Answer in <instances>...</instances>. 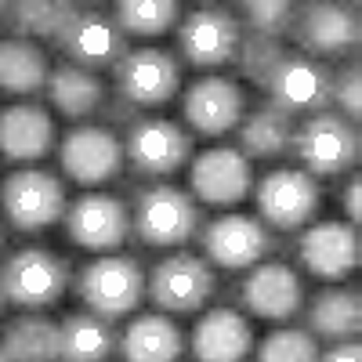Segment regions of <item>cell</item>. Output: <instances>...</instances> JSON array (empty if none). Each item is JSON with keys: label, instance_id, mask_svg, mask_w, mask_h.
Instances as JSON below:
<instances>
[{"label": "cell", "instance_id": "ba28073f", "mask_svg": "<svg viewBox=\"0 0 362 362\" xmlns=\"http://www.w3.org/2000/svg\"><path fill=\"white\" fill-rule=\"evenodd\" d=\"M192 160V134L167 116H138L124 131V163L134 177H174Z\"/></svg>", "mask_w": 362, "mask_h": 362}, {"label": "cell", "instance_id": "7a4b0ae2", "mask_svg": "<svg viewBox=\"0 0 362 362\" xmlns=\"http://www.w3.org/2000/svg\"><path fill=\"white\" fill-rule=\"evenodd\" d=\"M73 290L87 312L116 322L134 315L145 300V268L131 254H102L76 272Z\"/></svg>", "mask_w": 362, "mask_h": 362}, {"label": "cell", "instance_id": "9c48e42d", "mask_svg": "<svg viewBox=\"0 0 362 362\" xmlns=\"http://www.w3.org/2000/svg\"><path fill=\"white\" fill-rule=\"evenodd\" d=\"M199 247L210 268L225 272H250L264 257L279 250V239L272 228L261 225V218L250 214H221L210 218L199 232Z\"/></svg>", "mask_w": 362, "mask_h": 362}, {"label": "cell", "instance_id": "3957f363", "mask_svg": "<svg viewBox=\"0 0 362 362\" xmlns=\"http://www.w3.org/2000/svg\"><path fill=\"white\" fill-rule=\"evenodd\" d=\"M69 261L47 247H22L0 264V293L18 312H47L69 290Z\"/></svg>", "mask_w": 362, "mask_h": 362}, {"label": "cell", "instance_id": "1f68e13d", "mask_svg": "<svg viewBox=\"0 0 362 362\" xmlns=\"http://www.w3.org/2000/svg\"><path fill=\"white\" fill-rule=\"evenodd\" d=\"M254 362H319V341L308 329L279 326L254 344Z\"/></svg>", "mask_w": 362, "mask_h": 362}, {"label": "cell", "instance_id": "8d00e7d4", "mask_svg": "<svg viewBox=\"0 0 362 362\" xmlns=\"http://www.w3.org/2000/svg\"><path fill=\"white\" fill-rule=\"evenodd\" d=\"M341 203H344V218H348V225H358V218H362V181H358V174L348 181V189H344Z\"/></svg>", "mask_w": 362, "mask_h": 362}, {"label": "cell", "instance_id": "d4e9b609", "mask_svg": "<svg viewBox=\"0 0 362 362\" xmlns=\"http://www.w3.org/2000/svg\"><path fill=\"white\" fill-rule=\"evenodd\" d=\"M293 134L297 119L276 105H257L250 109L235 127V148L250 163L254 160H283L293 153Z\"/></svg>", "mask_w": 362, "mask_h": 362}, {"label": "cell", "instance_id": "ab89813d", "mask_svg": "<svg viewBox=\"0 0 362 362\" xmlns=\"http://www.w3.org/2000/svg\"><path fill=\"white\" fill-rule=\"evenodd\" d=\"M0 250H4V228H0Z\"/></svg>", "mask_w": 362, "mask_h": 362}, {"label": "cell", "instance_id": "7c38bea8", "mask_svg": "<svg viewBox=\"0 0 362 362\" xmlns=\"http://www.w3.org/2000/svg\"><path fill=\"white\" fill-rule=\"evenodd\" d=\"M58 167L83 189L109 185L124 174V138L105 124H80L58 141Z\"/></svg>", "mask_w": 362, "mask_h": 362}, {"label": "cell", "instance_id": "484cf974", "mask_svg": "<svg viewBox=\"0 0 362 362\" xmlns=\"http://www.w3.org/2000/svg\"><path fill=\"white\" fill-rule=\"evenodd\" d=\"M44 95H47L51 109L62 119L80 124V119H90V116L102 112V105H105V80L98 73L80 69V66L58 62V66H51Z\"/></svg>", "mask_w": 362, "mask_h": 362}, {"label": "cell", "instance_id": "e0dca14e", "mask_svg": "<svg viewBox=\"0 0 362 362\" xmlns=\"http://www.w3.org/2000/svg\"><path fill=\"white\" fill-rule=\"evenodd\" d=\"M239 40H243V25L221 8H196L177 22V51L192 69L228 66L239 51Z\"/></svg>", "mask_w": 362, "mask_h": 362}, {"label": "cell", "instance_id": "e575fe53", "mask_svg": "<svg viewBox=\"0 0 362 362\" xmlns=\"http://www.w3.org/2000/svg\"><path fill=\"white\" fill-rule=\"evenodd\" d=\"M329 105H337L334 112H341L344 119L358 127V116H362V76H358V66H344V69H334V90H329Z\"/></svg>", "mask_w": 362, "mask_h": 362}, {"label": "cell", "instance_id": "ffe728a7", "mask_svg": "<svg viewBox=\"0 0 362 362\" xmlns=\"http://www.w3.org/2000/svg\"><path fill=\"white\" fill-rule=\"evenodd\" d=\"M293 33L300 44V54L308 58H341L355 51L358 44V15L344 4H329V0H312V4L297 8Z\"/></svg>", "mask_w": 362, "mask_h": 362}, {"label": "cell", "instance_id": "f546056e", "mask_svg": "<svg viewBox=\"0 0 362 362\" xmlns=\"http://www.w3.org/2000/svg\"><path fill=\"white\" fill-rule=\"evenodd\" d=\"M76 11V4H51V0H18L8 4L4 25L11 29V37L18 40H51L58 37V29L66 25V18Z\"/></svg>", "mask_w": 362, "mask_h": 362}, {"label": "cell", "instance_id": "6da1fadb", "mask_svg": "<svg viewBox=\"0 0 362 362\" xmlns=\"http://www.w3.org/2000/svg\"><path fill=\"white\" fill-rule=\"evenodd\" d=\"M199 232V203L189 189L177 185H148L134 192L131 203V235L148 250H174L185 247Z\"/></svg>", "mask_w": 362, "mask_h": 362}, {"label": "cell", "instance_id": "5bb4252c", "mask_svg": "<svg viewBox=\"0 0 362 362\" xmlns=\"http://www.w3.org/2000/svg\"><path fill=\"white\" fill-rule=\"evenodd\" d=\"M268 105L297 116H315L329 109V90H334V69L319 58H308L300 51H286L276 73L264 83Z\"/></svg>", "mask_w": 362, "mask_h": 362}, {"label": "cell", "instance_id": "30bf717a", "mask_svg": "<svg viewBox=\"0 0 362 362\" xmlns=\"http://www.w3.org/2000/svg\"><path fill=\"white\" fill-rule=\"evenodd\" d=\"M69 243L87 254H119V247L131 239V206L112 192H83L76 196L62 214Z\"/></svg>", "mask_w": 362, "mask_h": 362}, {"label": "cell", "instance_id": "5b68a950", "mask_svg": "<svg viewBox=\"0 0 362 362\" xmlns=\"http://www.w3.org/2000/svg\"><path fill=\"white\" fill-rule=\"evenodd\" d=\"M358 153H362L358 127L351 124V119H344L341 112L326 109V112L297 119L293 156L300 160V170H308L315 181L355 170Z\"/></svg>", "mask_w": 362, "mask_h": 362}, {"label": "cell", "instance_id": "836d02e7", "mask_svg": "<svg viewBox=\"0 0 362 362\" xmlns=\"http://www.w3.org/2000/svg\"><path fill=\"white\" fill-rule=\"evenodd\" d=\"M239 11H243L247 33L272 37V40H283L293 29V18H297V8L286 4V0H250V4H243Z\"/></svg>", "mask_w": 362, "mask_h": 362}, {"label": "cell", "instance_id": "4316f807", "mask_svg": "<svg viewBox=\"0 0 362 362\" xmlns=\"http://www.w3.org/2000/svg\"><path fill=\"white\" fill-rule=\"evenodd\" d=\"M119 348L116 322L95 312H69L58 322V362H109Z\"/></svg>", "mask_w": 362, "mask_h": 362}, {"label": "cell", "instance_id": "2e32d148", "mask_svg": "<svg viewBox=\"0 0 362 362\" xmlns=\"http://www.w3.org/2000/svg\"><path fill=\"white\" fill-rule=\"evenodd\" d=\"M189 189L196 203L206 206H239L254 192V163L235 145H214L192 156Z\"/></svg>", "mask_w": 362, "mask_h": 362}, {"label": "cell", "instance_id": "d6986e66", "mask_svg": "<svg viewBox=\"0 0 362 362\" xmlns=\"http://www.w3.org/2000/svg\"><path fill=\"white\" fill-rule=\"evenodd\" d=\"M239 305L254 319L290 322L305 308V283H300L297 268H290L283 261H261L239 283Z\"/></svg>", "mask_w": 362, "mask_h": 362}, {"label": "cell", "instance_id": "d6a6232c", "mask_svg": "<svg viewBox=\"0 0 362 362\" xmlns=\"http://www.w3.org/2000/svg\"><path fill=\"white\" fill-rule=\"evenodd\" d=\"M283 40H272V37H257V33H243V40H239V51H235V69L243 80H250L254 87H264L268 76L276 73V66L283 62Z\"/></svg>", "mask_w": 362, "mask_h": 362}, {"label": "cell", "instance_id": "603a6c76", "mask_svg": "<svg viewBox=\"0 0 362 362\" xmlns=\"http://www.w3.org/2000/svg\"><path fill=\"white\" fill-rule=\"evenodd\" d=\"M119 358L124 362H177L185 351V334L174 322V315L145 312L119 329Z\"/></svg>", "mask_w": 362, "mask_h": 362}, {"label": "cell", "instance_id": "7402d4cb", "mask_svg": "<svg viewBox=\"0 0 362 362\" xmlns=\"http://www.w3.org/2000/svg\"><path fill=\"white\" fill-rule=\"evenodd\" d=\"M54 148V116L40 102H11L0 109V156L33 167Z\"/></svg>", "mask_w": 362, "mask_h": 362}, {"label": "cell", "instance_id": "f1b7e54d", "mask_svg": "<svg viewBox=\"0 0 362 362\" xmlns=\"http://www.w3.org/2000/svg\"><path fill=\"white\" fill-rule=\"evenodd\" d=\"M8 362H58V322L44 312H22L0 329Z\"/></svg>", "mask_w": 362, "mask_h": 362}, {"label": "cell", "instance_id": "83f0119b", "mask_svg": "<svg viewBox=\"0 0 362 362\" xmlns=\"http://www.w3.org/2000/svg\"><path fill=\"white\" fill-rule=\"evenodd\" d=\"M47 76H51V62L40 44L18 40V37L0 40V95L29 98L47 87Z\"/></svg>", "mask_w": 362, "mask_h": 362}, {"label": "cell", "instance_id": "8fae6325", "mask_svg": "<svg viewBox=\"0 0 362 362\" xmlns=\"http://www.w3.org/2000/svg\"><path fill=\"white\" fill-rule=\"evenodd\" d=\"M116 98L141 109H163L181 87V62L163 47H131L112 69Z\"/></svg>", "mask_w": 362, "mask_h": 362}, {"label": "cell", "instance_id": "cb8c5ba5", "mask_svg": "<svg viewBox=\"0 0 362 362\" xmlns=\"http://www.w3.org/2000/svg\"><path fill=\"white\" fill-rule=\"evenodd\" d=\"M305 329L315 341L341 344V341H358L362 329V297L355 286H326L319 290L308 308H305Z\"/></svg>", "mask_w": 362, "mask_h": 362}, {"label": "cell", "instance_id": "d590c367", "mask_svg": "<svg viewBox=\"0 0 362 362\" xmlns=\"http://www.w3.org/2000/svg\"><path fill=\"white\" fill-rule=\"evenodd\" d=\"M319 362H362V344L358 341H341L319 351Z\"/></svg>", "mask_w": 362, "mask_h": 362}, {"label": "cell", "instance_id": "9a60e30c", "mask_svg": "<svg viewBox=\"0 0 362 362\" xmlns=\"http://www.w3.org/2000/svg\"><path fill=\"white\" fill-rule=\"evenodd\" d=\"M181 116L199 138H221L232 134L247 116V95L232 76L203 73L181 95Z\"/></svg>", "mask_w": 362, "mask_h": 362}, {"label": "cell", "instance_id": "52a82bcc", "mask_svg": "<svg viewBox=\"0 0 362 362\" xmlns=\"http://www.w3.org/2000/svg\"><path fill=\"white\" fill-rule=\"evenodd\" d=\"M257 218L272 232H300L308 228L322 210V189L319 181L300 167H276L254 185Z\"/></svg>", "mask_w": 362, "mask_h": 362}, {"label": "cell", "instance_id": "ac0fdd59", "mask_svg": "<svg viewBox=\"0 0 362 362\" xmlns=\"http://www.w3.org/2000/svg\"><path fill=\"white\" fill-rule=\"evenodd\" d=\"M297 261L322 283H341L362 261L358 228L348 221H312L297 239Z\"/></svg>", "mask_w": 362, "mask_h": 362}, {"label": "cell", "instance_id": "4fadbf2b", "mask_svg": "<svg viewBox=\"0 0 362 362\" xmlns=\"http://www.w3.org/2000/svg\"><path fill=\"white\" fill-rule=\"evenodd\" d=\"M54 47L66 54L69 66H80L87 73H102V69H116V62L131 51L124 29L116 25L112 15L95 11V8H76L66 25L58 29Z\"/></svg>", "mask_w": 362, "mask_h": 362}, {"label": "cell", "instance_id": "f35d334b", "mask_svg": "<svg viewBox=\"0 0 362 362\" xmlns=\"http://www.w3.org/2000/svg\"><path fill=\"white\" fill-rule=\"evenodd\" d=\"M4 15H8V4H0V22H4Z\"/></svg>", "mask_w": 362, "mask_h": 362}, {"label": "cell", "instance_id": "8992f818", "mask_svg": "<svg viewBox=\"0 0 362 362\" xmlns=\"http://www.w3.org/2000/svg\"><path fill=\"white\" fill-rule=\"evenodd\" d=\"M66 185L62 177L40 170V167H22L4 177L0 185V214L15 232H44L62 221L66 214Z\"/></svg>", "mask_w": 362, "mask_h": 362}, {"label": "cell", "instance_id": "74e56055", "mask_svg": "<svg viewBox=\"0 0 362 362\" xmlns=\"http://www.w3.org/2000/svg\"><path fill=\"white\" fill-rule=\"evenodd\" d=\"M4 308H8V300H4V293H0V315H4Z\"/></svg>", "mask_w": 362, "mask_h": 362}, {"label": "cell", "instance_id": "4dcf8cb0", "mask_svg": "<svg viewBox=\"0 0 362 362\" xmlns=\"http://www.w3.org/2000/svg\"><path fill=\"white\" fill-rule=\"evenodd\" d=\"M112 18L124 29V37H163L181 22V4L177 0H119Z\"/></svg>", "mask_w": 362, "mask_h": 362}, {"label": "cell", "instance_id": "44dd1931", "mask_svg": "<svg viewBox=\"0 0 362 362\" xmlns=\"http://www.w3.org/2000/svg\"><path fill=\"white\" fill-rule=\"evenodd\" d=\"M189 351L196 362H247L254 355V326L239 308L214 305L196 319Z\"/></svg>", "mask_w": 362, "mask_h": 362}, {"label": "cell", "instance_id": "277c9868", "mask_svg": "<svg viewBox=\"0 0 362 362\" xmlns=\"http://www.w3.org/2000/svg\"><path fill=\"white\" fill-rule=\"evenodd\" d=\"M218 290V276L203 254L174 250L145 276V297L163 315H196Z\"/></svg>", "mask_w": 362, "mask_h": 362}, {"label": "cell", "instance_id": "60d3db41", "mask_svg": "<svg viewBox=\"0 0 362 362\" xmlns=\"http://www.w3.org/2000/svg\"><path fill=\"white\" fill-rule=\"evenodd\" d=\"M0 362H8V355H4V351H0Z\"/></svg>", "mask_w": 362, "mask_h": 362}]
</instances>
